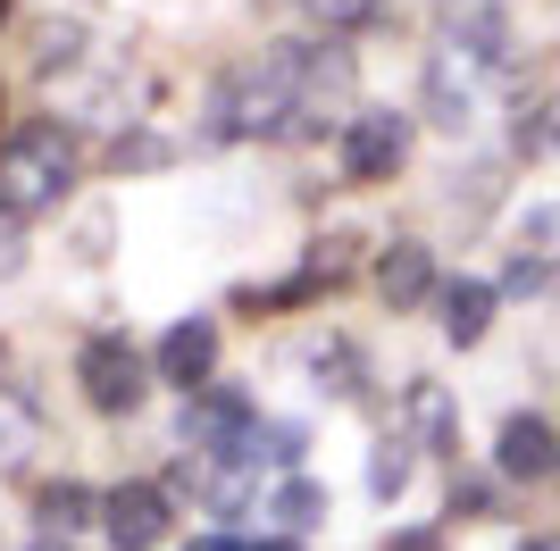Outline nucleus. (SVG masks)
Wrapping results in <instances>:
<instances>
[{"label":"nucleus","instance_id":"obj_7","mask_svg":"<svg viewBox=\"0 0 560 551\" xmlns=\"http://www.w3.org/2000/svg\"><path fill=\"white\" fill-rule=\"evenodd\" d=\"M401 435L419 443V452H435V459L460 452V401H452L444 376H410V385H401Z\"/></svg>","mask_w":560,"mask_h":551},{"label":"nucleus","instance_id":"obj_25","mask_svg":"<svg viewBox=\"0 0 560 551\" xmlns=\"http://www.w3.org/2000/svg\"><path fill=\"white\" fill-rule=\"evenodd\" d=\"M18 268H25V218L0 209V276H18Z\"/></svg>","mask_w":560,"mask_h":551},{"label":"nucleus","instance_id":"obj_33","mask_svg":"<svg viewBox=\"0 0 560 551\" xmlns=\"http://www.w3.org/2000/svg\"><path fill=\"white\" fill-rule=\"evenodd\" d=\"M0 109H9V101H0Z\"/></svg>","mask_w":560,"mask_h":551},{"label":"nucleus","instance_id":"obj_31","mask_svg":"<svg viewBox=\"0 0 560 551\" xmlns=\"http://www.w3.org/2000/svg\"><path fill=\"white\" fill-rule=\"evenodd\" d=\"M0 367H9V343H0Z\"/></svg>","mask_w":560,"mask_h":551},{"label":"nucleus","instance_id":"obj_16","mask_svg":"<svg viewBox=\"0 0 560 551\" xmlns=\"http://www.w3.org/2000/svg\"><path fill=\"white\" fill-rule=\"evenodd\" d=\"M410 468H419V443L401 435V426H385L376 452H369V493L376 502H401V493H410Z\"/></svg>","mask_w":560,"mask_h":551},{"label":"nucleus","instance_id":"obj_8","mask_svg":"<svg viewBox=\"0 0 560 551\" xmlns=\"http://www.w3.org/2000/svg\"><path fill=\"white\" fill-rule=\"evenodd\" d=\"M376 301L385 309H419V301H435L444 284H435V259H427V243H410V234H394L385 251H376Z\"/></svg>","mask_w":560,"mask_h":551},{"label":"nucleus","instance_id":"obj_29","mask_svg":"<svg viewBox=\"0 0 560 551\" xmlns=\"http://www.w3.org/2000/svg\"><path fill=\"white\" fill-rule=\"evenodd\" d=\"M34 551H68V543H50V535H43V543H34Z\"/></svg>","mask_w":560,"mask_h":551},{"label":"nucleus","instance_id":"obj_32","mask_svg":"<svg viewBox=\"0 0 560 551\" xmlns=\"http://www.w3.org/2000/svg\"><path fill=\"white\" fill-rule=\"evenodd\" d=\"M527 551H544V543H527Z\"/></svg>","mask_w":560,"mask_h":551},{"label":"nucleus","instance_id":"obj_1","mask_svg":"<svg viewBox=\"0 0 560 551\" xmlns=\"http://www.w3.org/2000/svg\"><path fill=\"white\" fill-rule=\"evenodd\" d=\"M68 184H75V134L59 117H34V126H18V134L0 142V209H9V218L59 209Z\"/></svg>","mask_w":560,"mask_h":551},{"label":"nucleus","instance_id":"obj_9","mask_svg":"<svg viewBox=\"0 0 560 551\" xmlns=\"http://www.w3.org/2000/svg\"><path fill=\"white\" fill-rule=\"evenodd\" d=\"M477 59H460V50H435V59H427V117H435V126H444V134H460L468 117H477Z\"/></svg>","mask_w":560,"mask_h":551},{"label":"nucleus","instance_id":"obj_30","mask_svg":"<svg viewBox=\"0 0 560 551\" xmlns=\"http://www.w3.org/2000/svg\"><path fill=\"white\" fill-rule=\"evenodd\" d=\"M0 25H9V0H0Z\"/></svg>","mask_w":560,"mask_h":551},{"label":"nucleus","instance_id":"obj_12","mask_svg":"<svg viewBox=\"0 0 560 551\" xmlns=\"http://www.w3.org/2000/svg\"><path fill=\"white\" fill-rule=\"evenodd\" d=\"M302 367H310V385L327 392V401H360V392H369V385H360V367H369V360H360L351 335H318V343L302 351Z\"/></svg>","mask_w":560,"mask_h":551},{"label":"nucleus","instance_id":"obj_28","mask_svg":"<svg viewBox=\"0 0 560 551\" xmlns=\"http://www.w3.org/2000/svg\"><path fill=\"white\" fill-rule=\"evenodd\" d=\"M259 551H302V543H293V535H277V543H259Z\"/></svg>","mask_w":560,"mask_h":551},{"label":"nucleus","instance_id":"obj_13","mask_svg":"<svg viewBox=\"0 0 560 551\" xmlns=\"http://www.w3.org/2000/svg\"><path fill=\"white\" fill-rule=\"evenodd\" d=\"M34 518H43L50 543H68L75 527H93V518H101V493H93V484H75V477H50V484H34Z\"/></svg>","mask_w":560,"mask_h":551},{"label":"nucleus","instance_id":"obj_26","mask_svg":"<svg viewBox=\"0 0 560 551\" xmlns=\"http://www.w3.org/2000/svg\"><path fill=\"white\" fill-rule=\"evenodd\" d=\"M376 551H444V535H435V527H394Z\"/></svg>","mask_w":560,"mask_h":551},{"label":"nucleus","instance_id":"obj_15","mask_svg":"<svg viewBox=\"0 0 560 551\" xmlns=\"http://www.w3.org/2000/svg\"><path fill=\"white\" fill-rule=\"evenodd\" d=\"M234 459H268V468H284V477H302V459H310V426H293V418H259L252 426V443H243V452Z\"/></svg>","mask_w":560,"mask_h":551},{"label":"nucleus","instance_id":"obj_24","mask_svg":"<svg viewBox=\"0 0 560 551\" xmlns=\"http://www.w3.org/2000/svg\"><path fill=\"white\" fill-rule=\"evenodd\" d=\"M109 251V209H84L75 218V259H101Z\"/></svg>","mask_w":560,"mask_h":551},{"label":"nucleus","instance_id":"obj_19","mask_svg":"<svg viewBox=\"0 0 560 551\" xmlns=\"http://www.w3.org/2000/svg\"><path fill=\"white\" fill-rule=\"evenodd\" d=\"M518 151H560V92L518 101Z\"/></svg>","mask_w":560,"mask_h":551},{"label":"nucleus","instance_id":"obj_5","mask_svg":"<svg viewBox=\"0 0 560 551\" xmlns=\"http://www.w3.org/2000/svg\"><path fill=\"white\" fill-rule=\"evenodd\" d=\"M167 527H176V502H167V484L126 477V484H109V493H101V535H109L117 551H160V543H167Z\"/></svg>","mask_w":560,"mask_h":551},{"label":"nucleus","instance_id":"obj_10","mask_svg":"<svg viewBox=\"0 0 560 551\" xmlns=\"http://www.w3.org/2000/svg\"><path fill=\"white\" fill-rule=\"evenodd\" d=\"M351 84H360V68L343 43H302V126L327 109H351Z\"/></svg>","mask_w":560,"mask_h":551},{"label":"nucleus","instance_id":"obj_27","mask_svg":"<svg viewBox=\"0 0 560 551\" xmlns=\"http://www.w3.org/2000/svg\"><path fill=\"white\" fill-rule=\"evenodd\" d=\"M18 452H25V443H18V426L0 418V468H18Z\"/></svg>","mask_w":560,"mask_h":551},{"label":"nucleus","instance_id":"obj_3","mask_svg":"<svg viewBox=\"0 0 560 551\" xmlns=\"http://www.w3.org/2000/svg\"><path fill=\"white\" fill-rule=\"evenodd\" d=\"M252 426H259L252 392L218 376V385L185 392V426H176V443H185V452H201V459H234L243 443H252Z\"/></svg>","mask_w":560,"mask_h":551},{"label":"nucleus","instance_id":"obj_4","mask_svg":"<svg viewBox=\"0 0 560 551\" xmlns=\"http://www.w3.org/2000/svg\"><path fill=\"white\" fill-rule=\"evenodd\" d=\"M343 184H385L401 176V160H410V117L401 109H351L343 117Z\"/></svg>","mask_w":560,"mask_h":551},{"label":"nucleus","instance_id":"obj_14","mask_svg":"<svg viewBox=\"0 0 560 551\" xmlns=\"http://www.w3.org/2000/svg\"><path fill=\"white\" fill-rule=\"evenodd\" d=\"M444 309H435V326H444V343H486V326H493V284H477V276H460V284H444Z\"/></svg>","mask_w":560,"mask_h":551},{"label":"nucleus","instance_id":"obj_6","mask_svg":"<svg viewBox=\"0 0 560 551\" xmlns=\"http://www.w3.org/2000/svg\"><path fill=\"white\" fill-rule=\"evenodd\" d=\"M151 376L176 385V392L218 385V318H176L160 343H151Z\"/></svg>","mask_w":560,"mask_h":551},{"label":"nucleus","instance_id":"obj_22","mask_svg":"<svg viewBox=\"0 0 560 551\" xmlns=\"http://www.w3.org/2000/svg\"><path fill=\"white\" fill-rule=\"evenodd\" d=\"M310 17H327L335 34H351V25H376V17H385V0H310Z\"/></svg>","mask_w":560,"mask_h":551},{"label":"nucleus","instance_id":"obj_2","mask_svg":"<svg viewBox=\"0 0 560 551\" xmlns=\"http://www.w3.org/2000/svg\"><path fill=\"white\" fill-rule=\"evenodd\" d=\"M75 385H84V401H93L101 418H135L142 392H151V360L109 326V335H93V343L75 351Z\"/></svg>","mask_w":560,"mask_h":551},{"label":"nucleus","instance_id":"obj_17","mask_svg":"<svg viewBox=\"0 0 560 551\" xmlns=\"http://www.w3.org/2000/svg\"><path fill=\"white\" fill-rule=\"evenodd\" d=\"M268 509H277V527L284 535H310L318 518H327V484H310V477H277V493H268Z\"/></svg>","mask_w":560,"mask_h":551},{"label":"nucleus","instance_id":"obj_18","mask_svg":"<svg viewBox=\"0 0 560 551\" xmlns=\"http://www.w3.org/2000/svg\"><path fill=\"white\" fill-rule=\"evenodd\" d=\"M167 160H176V142L151 134V126H135V134L109 142V167H117V176H142V167H167Z\"/></svg>","mask_w":560,"mask_h":551},{"label":"nucleus","instance_id":"obj_21","mask_svg":"<svg viewBox=\"0 0 560 551\" xmlns=\"http://www.w3.org/2000/svg\"><path fill=\"white\" fill-rule=\"evenodd\" d=\"M310 276H318V284H343L351 276V234H318V243H310V259H302Z\"/></svg>","mask_w":560,"mask_h":551},{"label":"nucleus","instance_id":"obj_20","mask_svg":"<svg viewBox=\"0 0 560 551\" xmlns=\"http://www.w3.org/2000/svg\"><path fill=\"white\" fill-rule=\"evenodd\" d=\"M84 59V25H43V43H34V68H75Z\"/></svg>","mask_w":560,"mask_h":551},{"label":"nucleus","instance_id":"obj_11","mask_svg":"<svg viewBox=\"0 0 560 551\" xmlns=\"http://www.w3.org/2000/svg\"><path fill=\"white\" fill-rule=\"evenodd\" d=\"M493 459H502V477H552V468H560V435H552V418L511 410V418H502V443H493Z\"/></svg>","mask_w":560,"mask_h":551},{"label":"nucleus","instance_id":"obj_23","mask_svg":"<svg viewBox=\"0 0 560 551\" xmlns=\"http://www.w3.org/2000/svg\"><path fill=\"white\" fill-rule=\"evenodd\" d=\"M452 518H493V477H452Z\"/></svg>","mask_w":560,"mask_h":551}]
</instances>
